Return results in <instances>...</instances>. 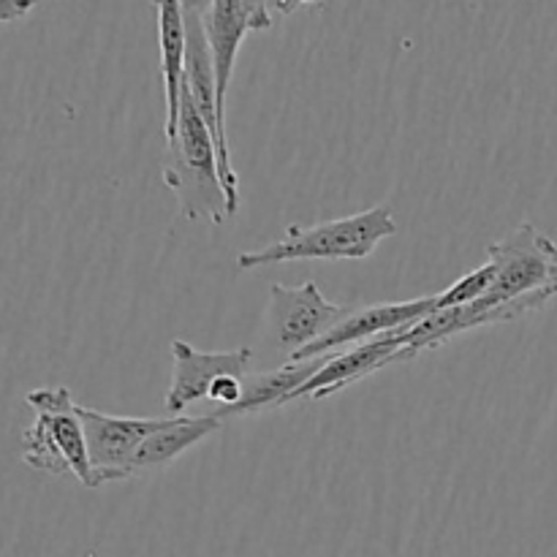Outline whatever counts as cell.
Segmentation results:
<instances>
[{
    "mask_svg": "<svg viewBox=\"0 0 557 557\" xmlns=\"http://www.w3.org/2000/svg\"><path fill=\"white\" fill-rule=\"evenodd\" d=\"M163 185L177 196L180 215L185 221L223 223L232 218L226 188L218 163V145L210 125L194 107L188 87L183 82L177 125L166 134L163 152Z\"/></svg>",
    "mask_w": 557,
    "mask_h": 557,
    "instance_id": "6da1fadb",
    "label": "cell"
},
{
    "mask_svg": "<svg viewBox=\"0 0 557 557\" xmlns=\"http://www.w3.org/2000/svg\"><path fill=\"white\" fill-rule=\"evenodd\" d=\"M397 223L386 205L364 212L315 223V226H288L286 237L237 256V270L250 272L259 267L286 264V261H362L375 253L386 237H395Z\"/></svg>",
    "mask_w": 557,
    "mask_h": 557,
    "instance_id": "7a4b0ae2",
    "label": "cell"
},
{
    "mask_svg": "<svg viewBox=\"0 0 557 557\" xmlns=\"http://www.w3.org/2000/svg\"><path fill=\"white\" fill-rule=\"evenodd\" d=\"M495 281L476 308L515 305L531 315L557 297V243L533 223H520L515 232L490 245Z\"/></svg>",
    "mask_w": 557,
    "mask_h": 557,
    "instance_id": "3957f363",
    "label": "cell"
},
{
    "mask_svg": "<svg viewBox=\"0 0 557 557\" xmlns=\"http://www.w3.org/2000/svg\"><path fill=\"white\" fill-rule=\"evenodd\" d=\"M25 403L36 411V419L22 433V462L52 476L71 473L82 487L96 490L85 428L71 392L65 386H44L27 392Z\"/></svg>",
    "mask_w": 557,
    "mask_h": 557,
    "instance_id": "277c9868",
    "label": "cell"
},
{
    "mask_svg": "<svg viewBox=\"0 0 557 557\" xmlns=\"http://www.w3.org/2000/svg\"><path fill=\"white\" fill-rule=\"evenodd\" d=\"M346 313V305L330 302L313 281L302 283V286L272 283L264 319L267 335H270L272 348L292 359L294 354L330 332Z\"/></svg>",
    "mask_w": 557,
    "mask_h": 557,
    "instance_id": "5b68a950",
    "label": "cell"
},
{
    "mask_svg": "<svg viewBox=\"0 0 557 557\" xmlns=\"http://www.w3.org/2000/svg\"><path fill=\"white\" fill-rule=\"evenodd\" d=\"M76 411H79L82 428H85L87 455H90L96 487L134 479V460L141 444L169 422V419L112 417V413L85 406H76Z\"/></svg>",
    "mask_w": 557,
    "mask_h": 557,
    "instance_id": "8992f818",
    "label": "cell"
},
{
    "mask_svg": "<svg viewBox=\"0 0 557 557\" xmlns=\"http://www.w3.org/2000/svg\"><path fill=\"white\" fill-rule=\"evenodd\" d=\"M207 44L212 52V65H215V92H218V114L226 125V92L232 85L234 63L243 41L253 30H270L272 11L267 0H215L205 16Z\"/></svg>",
    "mask_w": 557,
    "mask_h": 557,
    "instance_id": "52a82bcc",
    "label": "cell"
},
{
    "mask_svg": "<svg viewBox=\"0 0 557 557\" xmlns=\"http://www.w3.org/2000/svg\"><path fill=\"white\" fill-rule=\"evenodd\" d=\"M438 310V294L422 299H411V302H379V305H362V308H348V313L332 326L330 332L310 343L308 348L294 354L288 362H302V359L326 357V354L343 351V348L359 346V343L375 341L381 335L403 330L408 324H417L424 315Z\"/></svg>",
    "mask_w": 557,
    "mask_h": 557,
    "instance_id": "ba28073f",
    "label": "cell"
},
{
    "mask_svg": "<svg viewBox=\"0 0 557 557\" xmlns=\"http://www.w3.org/2000/svg\"><path fill=\"white\" fill-rule=\"evenodd\" d=\"M169 351H172L174 375L172 386L166 392V400H163V408L172 417H183L185 408L210 397V389L223 375L245 379L250 368V359H253L250 348H237V351H199V348L180 341V337L169 343Z\"/></svg>",
    "mask_w": 557,
    "mask_h": 557,
    "instance_id": "9c48e42d",
    "label": "cell"
},
{
    "mask_svg": "<svg viewBox=\"0 0 557 557\" xmlns=\"http://www.w3.org/2000/svg\"><path fill=\"white\" fill-rule=\"evenodd\" d=\"M397 362H403V346L397 343L395 332H389V335H381L375 341L346 348V354H330L324 368L302 389L294 392L292 400H321V397L335 395V392L346 389V386L357 384V381Z\"/></svg>",
    "mask_w": 557,
    "mask_h": 557,
    "instance_id": "30bf717a",
    "label": "cell"
},
{
    "mask_svg": "<svg viewBox=\"0 0 557 557\" xmlns=\"http://www.w3.org/2000/svg\"><path fill=\"white\" fill-rule=\"evenodd\" d=\"M330 357V354H326ZM326 357L302 359V362H286L283 368L270 370V373L245 375L243 379V400L232 408H221L215 411L218 417H248V413L267 411V408H277L292 403L294 392L302 389L321 368H324Z\"/></svg>",
    "mask_w": 557,
    "mask_h": 557,
    "instance_id": "8fae6325",
    "label": "cell"
},
{
    "mask_svg": "<svg viewBox=\"0 0 557 557\" xmlns=\"http://www.w3.org/2000/svg\"><path fill=\"white\" fill-rule=\"evenodd\" d=\"M223 419L218 413H207V417H172L163 428H158L150 438L141 444L139 455L134 460V479L145 476V473L158 471V468L169 466L185 451L194 449L212 433H218Z\"/></svg>",
    "mask_w": 557,
    "mask_h": 557,
    "instance_id": "7c38bea8",
    "label": "cell"
},
{
    "mask_svg": "<svg viewBox=\"0 0 557 557\" xmlns=\"http://www.w3.org/2000/svg\"><path fill=\"white\" fill-rule=\"evenodd\" d=\"M158 9V47H161L163 98H166V123L163 136L172 134L180 114V96L185 79V16L180 0H156Z\"/></svg>",
    "mask_w": 557,
    "mask_h": 557,
    "instance_id": "4fadbf2b",
    "label": "cell"
},
{
    "mask_svg": "<svg viewBox=\"0 0 557 557\" xmlns=\"http://www.w3.org/2000/svg\"><path fill=\"white\" fill-rule=\"evenodd\" d=\"M493 281H495V264L487 259V264L476 267V270L462 275L457 283H451L446 292L438 294V310L462 308V305L476 302V299H482L484 294L490 292Z\"/></svg>",
    "mask_w": 557,
    "mask_h": 557,
    "instance_id": "5bb4252c",
    "label": "cell"
},
{
    "mask_svg": "<svg viewBox=\"0 0 557 557\" xmlns=\"http://www.w3.org/2000/svg\"><path fill=\"white\" fill-rule=\"evenodd\" d=\"M210 397L215 403H221L223 408H232L243 400V379L237 375H223L215 381V386L210 389Z\"/></svg>",
    "mask_w": 557,
    "mask_h": 557,
    "instance_id": "9a60e30c",
    "label": "cell"
},
{
    "mask_svg": "<svg viewBox=\"0 0 557 557\" xmlns=\"http://www.w3.org/2000/svg\"><path fill=\"white\" fill-rule=\"evenodd\" d=\"M38 5V0H0V25L5 22L25 20L33 9Z\"/></svg>",
    "mask_w": 557,
    "mask_h": 557,
    "instance_id": "2e32d148",
    "label": "cell"
},
{
    "mask_svg": "<svg viewBox=\"0 0 557 557\" xmlns=\"http://www.w3.org/2000/svg\"><path fill=\"white\" fill-rule=\"evenodd\" d=\"M315 3H321V0H267L272 14H281V16H292L294 11L302 9V5H315Z\"/></svg>",
    "mask_w": 557,
    "mask_h": 557,
    "instance_id": "e0dca14e",
    "label": "cell"
},
{
    "mask_svg": "<svg viewBox=\"0 0 557 557\" xmlns=\"http://www.w3.org/2000/svg\"><path fill=\"white\" fill-rule=\"evenodd\" d=\"M212 3H215V0H180V5H183L185 14H199V16H205L207 11H210Z\"/></svg>",
    "mask_w": 557,
    "mask_h": 557,
    "instance_id": "ac0fdd59",
    "label": "cell"
}]
</instances>
